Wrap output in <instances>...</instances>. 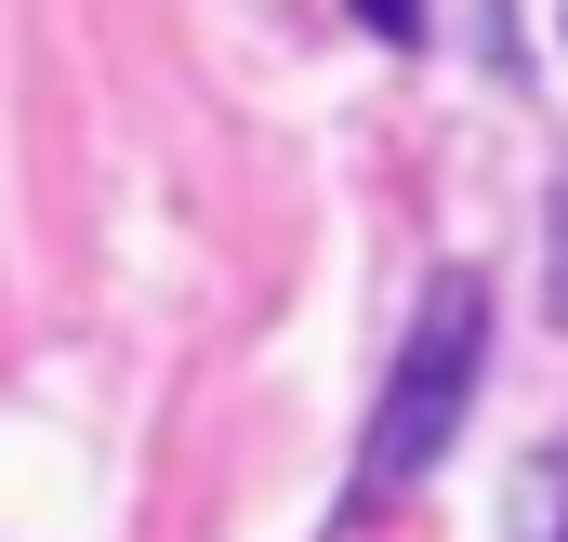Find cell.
<instances>
[{
  "label": "cell",
  "mask_w": 568,
  "mask_h": 542,
  "mask_svg": "<svg viewBox=\"0 0 568 542\" xmlns=\"http://www.w3.org/2000/svg\"><path fill=\"white\" fill-rule=\"evenodd\" d=\"M476 358H489V278L449 265V278H424L410 344H397V371H384V410H371V436H357V503H397V490H424L436 463H449V436H463V410H476Z\"/></svg>",
  "instance_id": "obj_1"
},
{
  "label": "cell",
  "mask_w": 568,
  "mask_h": 542,
  "mask_svg": "<svg viewBox=\"0 0 568 542\" xmlns=\"http://www.w3.org/2000/svg\"><path fill=\"white\" fill-rule=\"evenodd\" d=\"M357 27H371V40H397V53H410V40H424V0H357Z\"/></svg>",
  "instance_id": "obj_3"
},
{
  "label": "cell",
  "mask_w": 568,
  "mask_h": 542,
  "mask_svg": "<svg viewBox=\"0 0 568 542\" xmlns=\"http://www.w3.org/2000/svg\"><path fill=\"white\" fill-rule=\"evenodd\" d=\"M516 530H529V542H568V463H529V490H516Z\"/></svg>",
  "instance_id": "obj_2"
},
{
  "label": "cell",
  "mask_w": 568,
  "mask_h": 542,
  "mask_svg": "<svg viewBox=\"0 0 568 542\" xmlns=\"http://www.w3.org/2000/svg\"><path fill=\"white\" fill-rule=\"evenodd\" d=\"M542 239H556V318H568V185H556V212H542Z\"/></svg>",
  "instance_id": "obj_4"
}]
</instances>
